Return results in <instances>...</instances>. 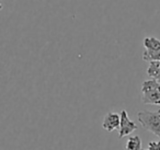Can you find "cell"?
I'll use <instances>...</instances> for the list:
<instances>
[{
    "mask_svg": "<svg viewBox=\"0 0 160 150\" xmlns=\"http://www.w3.org/2000/svg\"><path fill=\"white\" fill-rule=\"evenodd\" d=\"M147 75L150 79H155L160 82V62H149Z\"/></svg>",
    "mask_w": 160,
    "mask_h": 150,
    "instance_id": "8992f818",
    "label": "cell"
},
{
    "mask_svg": "<svg viewBox=\"0 0 160 150\" xmlns=\"http://www.w3.org/2000/svg\"><path fill=\"white\" fill-rule=\"evenodd\" d=\"M147 150H160V140L150 141L148 143V149Z\"/></svg>",
    "mask_w": 160,
    "mask_h": 150,
    "instance_id": "ba28073f",
    "label": "cell"
},
{
    "mask_svg": "<svg viewBox=\"0 0 160 150\" xmlns=\"http://www.w3.org/2000/svg\"><path fill=\"white\" fill-rule=\"evenodd\" d=\"M120 121H121V116L118 113L109 112L104 116V118H103L102 128L109 132H113L115 129H118V127H120Z\"/></svg>",
    "mask_w": 160,
    "mask_h": 150,
    "instance_id": "5b68a950",
    "label": "cell"
},
{
    "mask_svg": "<svg viewBox=\"0 0 160 150\" xmlns=\"http://www.w3.org/2000/svg\"><path fill=\"white\" fill-rule=\"evenodd\" d=\"M142 101L144 104L160 106V82L149 79L142 84Z\"/></svg>",
    "mask_w": 160,
    "mask_h": 150,
    "instance_id": "7a4b0ae2",
    "label": "cell"
},
{
    "mask_svg": "<svg viewBox=\"0 0 160 150\" xmlns=\"http://www.w3.org/2000/svg\"><path fill=\"white\" fill-rule=\"evenodd\" d=\"M120 127H118V138H123L125 136H128L133 132L137 129V125L128 117V114L125 110H123L120 114Z\"/></svg>",
    "mask_w": 160,
    "mask_h": 150,
    "instance_id": "277c9868",
    "label": "cell"
},
{
    "mask_svg": "<svg viewBox=\"0 0 160 150\" xmlns=\"http://www.w3.org/2000/svg\"><path fill=\"white\" fill-rule=\"evenodd\" d=\"M3 9V5H2V0H0V10Z\"/></svg>",
    "mask_w": 160,
    "mask_h": 150,
    "instance_id": "9c48e42d",
    "label": "cell"
},
{
    "mask_svg": "<svg viewBox=\"0 0 160 150\" xmlns=\"http://www.w3.org/2000/svg\"><path fill=\"white\" fill-rule=\"evenodd\" d=\"M145 51L142 53V59L145 62H160V40L153 36L145 38L142 41Z\"/></svg>",
    "mask_w": 160,
    "mask_h": 150,
    "instance_id": "3957f363",
    "label": "cell"
},
{
    "mask_svg": "<svg viewBox=\"0 0 160 150\" xmlns=\"http://www.w3.org/2000/svg\"><path fill=\"white\" fill-rule=\"evenodd\" d=\"M125 150H142L139 136H131L125 143Z\"/></svg>",
    "mask_w": 160,
    "mask_h": 150,
    "instance_id": "52a82bcc",
    "label": "cell"
},
{
    "mask_svg": "<svg viewBox=\"0 0 160 150\" xmlns=\"http://www.w3.org/2000/svg\"><path fill=\"white\" fill-rule=\"evenodd\" d=\"M140 125L160 138V110L140 111L137 114Z\"/></svg>",
    "mask_w": 160,
    "mask_h": 150,
    "instance_id": "6da1fadb",
    "label": "cell"
}]
</instances>
